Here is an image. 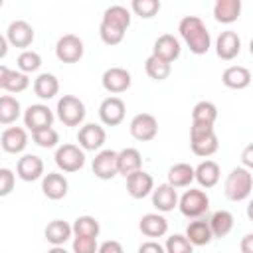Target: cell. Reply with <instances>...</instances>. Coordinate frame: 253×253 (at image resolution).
<instances>
[{"mask_svg":"<svg viewBox=\"0 0 253 253\" xmlns=\"http://www.w3.org/2000/svg\"><path fill=\"white\" fill-rule=\"evenodd\" d=\"M22 113L20 101L12 95H2L0 97V123L2 125H10L14 123Z\"/></svg>","mask_w":253,"mask_h":253,"instance_id":"obj_35","label":"cell"},{"mask_svg":"<svg viewBox=\"0 0 253 253\" xmlns=\"http://www.w3.org/2000/svg\"><path fill=\"white\" fill-rule=\"evenodd\" d=\"M16 65H18V69H20L22 73L28 75V73L40 69V65H42V57H40V53L34 51V49H24V51L18 55Z\"/></svg>","mask_w":253,"mask_h":253,"instance_id":"obj_38","label":"cell"},{"mask_svg":"<svg viewBox=\"0 0 253 253\" xmlns=\"http://www.w3.org/2000/svg\"><path fill=\"white\" fill-rule=\"evenodd\" d=\"M144 69H146V75H148L150 79H154V81H164V79L170 75V71H172L170 63L158 59L156 55L146 57V61H144Z\"/></svg>","mask_w":253,"mask_h":253,"instance_id":"obj_37","label":"cell"},{"mask_svg":"<svg viewBox=\"0 0 253 253\" xmlns=\"http://www.w3.org/2000/svg\"><path fill=\"white\" fill-rule=\"evenodd\" d=\"M138 229L146 237H162L168 231V221L160 213H146V215L140 217Z\"/></svg>","mask_w":253,"mask_h":253,"instance_id":"obj_28","label":"cell"},{"mask_svg":"<svg viewBox=\"0 0 253 253\" xmlns=\"http://www.w3.org/2000/svg\"><path fill=\"white\" fill-rule=\"evenodd\" d=\"M249 51H251V55H253V38H251V42H249Z\"/></svg>","mask_w":253,"mask_h":253,"instance_id":"obj_51","label":"cell"},{"mask_svg":"<svg viewBox=\"0 0 253 253\" xmlns=\"http://www.w3.org/2000/svg\"><path fill=\"white\" fill-rule=\"evenodd\" d=\"M97 237H75L73 239V253H97Z\"/></svg>","mask_w":253,"mask_h":253,"instance_id":"obj_42","label":"cell"},{"mask_svg":"<svg viewBox=\"0 0 253 253\" xmlns=\"http://www.w3.org/2000/svg\"><path fill=\"white\" fill-rule=\"evenodd\" d=\"M45 239L51 243V245H63L69 237H71V233H73V225H69L67 221H63V219H53V221H49L47 225H45Z\"/></svg>","mask_w":253,"mask_h":253,"instance_id":"obj_32","label":"cell"},{"mask_svg":"<svg viewBox=\"0 0 253 253\" xmlns=\"http://www.w3.org/2000/svg\"><path fill=\"white\" fill-rule=\"evenodd\" d=\"M101 83H103L105 91L117 95V93H123L130 87V73L125 67H109L103 73Z\"/></svg>","mask_w":253,"mask_h":253,"instance_id":"obj_15","label":"cell"},{"mask_svg":"<svg viewBox=\"0 0 253 253\" xmlns=\"http://www.w3.org/2000/svg\"><path fill=\"white\" fill-rule=\"evenodd\" d=\"M83 51H85L83 42L75 34H65L55 43V55L63 63H75V61H79L83 57Z\"/></svg>","mask_w":253,"mask_h":253,"instance_id":"obj_8","label":"cell"},{"mask_svg":"<svg viewBox=\"0 0 253 253\" xmlns=\"http://www.w3.org/2000/svg\"><path fill=\"white\" fill-rule=\"evenodd\" d=\"M251 190H253V174H251V170H247L245 166H237L227 174L225 186H223V192H225L227 200L241 202V200L249 198Z\"/></svg>","mask_w":253,"mask_h":253,"instance_id":"obj_4","label":"cell"},{"mask_svg":"<svg viewBox=\"0 0 253 253\" xmlns=\"http://www.w3.org/2000/svg\"><path fill=\"white\" fill-rule=\"evenodd\" d=\"M97 253H125V251H123V245L119 241L109 239V241H105V243L99 245V251Z\"/></svg>","mask_w":253,"mask_h":253,"instance_id":"obj_44","label":"cell"},{"mask_svg":"<svg viewBox=\"0 0 253 253\" xmlns=\"http://www.w3.org/2000/svg\"><path fill=\"white\" fill-rule=\"evenodd\" d=\"M219 164L213 160H204L196 166V180L202 188H213L219 182Z\"/></svg>","mask_w":253,"mask_h":253,"instance_id":"obj_31","label":"cell"},{"mask_svg":"<svg viewBox=\"0 0 253 253\" xmlns=\"http://www.w3.org/2000/svg\"><path fill=\"white\" fill-rule=\"evenodd\" d=\"M247 217L253 221V200L249 202V206H247Z\"/></svg>","mask_w":253,"mask_h":253,"instance_id":"obj_50","label":"cell"},{"mask_svg":"<svg viewBox=\"0 0 253 253\" xmlns=\"http://www.w3.org/2000/svg\"><path fill=\"white\" fill-rule=\"evenodd\" d=\"M241 51V40L233 30H225L217 36L215 40V53L219 59L231 61L233 57H237Z\"/></svg>","mask_w":253,"mask_h":253,"instance_id":"obj_14","label":"cell"},{"mask_svg":"<svg viewBox=\"0 0 253 253\" xmlns=\"http://www.w3.org/2000/svg\"><path fill=\"white\" fill-rule=\"evenodd\" d=\"M215 119H217V107L211 101H200V103L194 105V109H192V123L211 125L213 126Z\"/></svg>","mask_w":253,"mask_h":253,"instance_id":"obj_33","label":"cell"},{"mask_svg":"<svg viewBox=\"0 0 253 253\" xmlns=\"http://www.w3.org/2000/svg\"><path fill=\"white\" fill-rule=\"evenodd\" d=\"M239 249H241V253H253V233H247L241 237Z\"/></svg>","mask_w":253,"mask_h":253,"instance_id":"obj_47","label":"cell"},{"mask_svg":"<svg viewBox=\"0 0 253 253\" xmlns=\"http://www.w3.org/2000/svg\"><path fill=\"white\" fill-rule=\"evenodd\" d=\"M210 227L213 237H225L231 229H233V215L227 210H217L211 217H210Z\"/></svg>","mask_w":253,"mask_h":253,"instance_id":"obj_34","label":"cell"},{"mask_svg":"<svg viewBox=\"0 0 253 253\" xmlns=\"http://www.w3.org/2000/svg\"><path fill=\"white\" fill-rule=\"evenodd\" d=\"M190 146H192V152L196 156H202V158H208L213 152H217L219 142H217L213 126L192 123V126H190Z\"/></svg>","mask_w":253,"mask_h":253,"instance_id":"obj_3","label":"cell"},{"mask_svg":"<svg viewBox=\"0 0 253 253\" xmlns=\"http://www.w3.org/2000/svg\"><path fill=\"white\" fill-rule=\"evenodd\" d=\"M152 55H156L158 59L172 63L180 57V42L172 36V34H162L156 38L154 45H152Z\"/></svg>","mask_w":253,"mask_h":253,"instance_id":"obj_16","label":"cell"},{"mask_svg":"<svg viewBox=\"0 0 253 253\" xmlns=\"http://www.w3.org/2000/svg\"><path fill=\"white\" fill-rule=\"evenodd\" d=\"M34 28L26 20H14L6 30V40L14 47H28L34 42Z\"/></svg>","mask_w":253,"mask_h":253,"instance_id":"obj_17","label":"cell"},{"mask_svg":"<svg viewBox=\"0 0 253 253\" xmlns=\"http://www.w3.org/2000/svg\"><path fill=\"white\" fill-rule=\"evenodd\" d=\"M138 253H166V249L158 241H144L138 247Z\"/></svg>","mask_w":253,"mask_h":253,"instance_id":"obj_45","label":"cell"},{"mask_svg":"<svg viewBox=\"0 0 253 253\" xmlns=\"http://www.w3.org/2000/svg\"><path fill=\"white\" fill-rule=\"evenodd\" d=\"M142 156L136 148L128 146V148H123L119 152V174H123L125 178H128L130 174L142 170Z\"/></svg>","mask_w":253,"mask_h":253,"instance_id":"obj_29","label":"cell"},{"mask_svg":"<svg viewBox=\"0 0 253 253\" xmlns=\"http://www.w3.org/2000/svg\"><path fill=\"white\" fill-rule=\"evenodd\" d=\"M67 178L59 172H49L43 176L42 180V190H43V196L49 198V200H61L67 196Z\"/></svg>","mask_w":253,"mask_h":253,"instance_id":"obj_22","label":"cell"},{"mask_svg":"<svg viewBox=\"0 0 253 253\" xmlns=\"http://www.w3.org/2000/svg\"><path fill=\"white\" fill-rule=\"evenodd\" d=\"M166 253H194V245L188 241L186 235H180V233H174L166 239V245H164Z\"/></svg>","mask_w":253,"mask_h":253,"instance_id":"obj_39","label":"cell"},{"mask_svg":"<svg viewBox=\"0 0 253 253\" xmlns=\"http://www.w3.org/2000/svg\"><path fill=\"white\" fill-rule=\"evenodd\" d=\"M130 8L140 18H152L160 10V2L158 0H132Z\"/></svg>","mask_w":253,"mask_h":253,"instance_id":"obj_40","label":"cell"},{"mask_svg":"<svg viewBox=\"0 0 253 253\" xmlns=\"http://www.w3.org/2000/svg\"><path fill=\"white\" fill-rule=\"evenodd\" d=\"M47 253H69V251H65V249H63V245H53Z\"/></svg>","mask_w":253,"mask_h":253,"instance_id":"obj_49","label":"cell"},{"mask_svg":"<svg viewBox=\"0 0 253 253\" xmlns=\"http://www.w3.org/2000/svg\"><path fill=\"white\" fill-rule=\"evenodd\" d=\"M126 190L134 200H142V198H146L148 194L154 192V180L148 172L138 170V172H134L126 178Z\"/></svg>","mask_w":253,"mask_h":253,"instance_id":"obj_18","label":"cell"},{"mask_svg":"<svg viewBox=\"0 0 253 253\" xmlns=\"http://www.w3.org/2000/svg\"><path fill=\"white\" fill-rule=\"evenodd\" d=\"M0 144H2V148L6 152L18 154L28 146V132L22 126H8V128L2 130Z\"/></svg>","mask_w":253,"mask_h":253,"instance_id":"obj_19","label":"cell"},{"mask_svg":"<svg viewBox=\"0 0 253 253\" xmlns=\"http://www.w3.org/2000/svg\"><path fill=\"white\" fill-rule=\"evenodd\" d=\"M0 87L10 93H22L30 87V79L22 71L8 69L6 65H0Z\"/></svg>","mask_w":253,"mask_h":253,"instance_id":"obj_21","label":"cell"},{"mask_svg":"<svg viewBox=\"0 0 253 253\" xmlns=\"http://www.w3.org/2000/svg\"><path fill=\"white\" fill-rule=\"evenodd\" d=\"M105 138H107V132L103 126L95 125V123H87L79 128L77 132V142L83 150H99L103 144H105Z\"/></svg>","mask_w":253,"mask_h":253,"instance_id":"obj_13","label":"cell"},{"mask_svg":"<svg viewBox=\"0 0 253 253\" xmlns=\"http://www.w3.org/2000/svg\"><path fill=\"white\" fill-rule=\"evenodd\" d=\"M32 138L42 148H53L59 142V134H57V130L53 126L43 128V130H38V132H32Z\"/></svg>","mask_w":253,"mask_h":253,"instance_id":"obj_41","label":"cell"},{"mask_svg":"<svg viewBox=\"0 0 253 253\" xmlns=\"http://www.w3.org/2000/svg\"><path fill=\"white\" fill-rule=\"evenodd\" d=\"M221 81L229 89H245L251 83V71L243 65H231L221 73Z\"/></svg>","mask_w":253,"mask_h":253,"instance_id":"obj_25","label":"cell"},{"mask_svg":"<svg viewBox=\"0 0 253 253\" xmlns=\"http://www.w3.org/2000/svg\"><path fill=\"white\" fill-rule=\"evenodd\" d=\"M99 231H101V225L93 215H79L73 221V235L75 237H97Z\"/></svg>","mask_w":253,"mask_h":253,"instance_id":"obj_36","label":"cell"},{"mask_svg":"<svg viewBox=\"0 0 253 253\" xmlns=\"http://www.w3.org/2000/svg\"><path fill=\"white\" fill-rule=\"evenodd\" d=\"M126 113V105L121 97H107L99 107V119L107 126H117L123 123Z\"/></svg>","mask_w":253,"mask_h":253,"instance_id":"obj_12","label":"cell"},{"mask_svg":"<svg viewBox=\"0 0 253 253\" xmlns=\"http://www.w3.org/2000/svg\"><path fill=\"white\" fill-rule=\"evenodd\" d=\"M55 164L63 172H77L85 164V152L77 144H61L55 150Z\"/></svg>","mask_w":253,"mask_h":253,"instance_id":"obj_7","label":"cell"},{"mask_svg":"<svg viewBox=\"0 0 253 253\" xmlns=\"http://www.w3.org/2000/svg\"><path fill=\"white\" fill-rule=\"evenodd\" d=\"M6 43H8V40L2 36V38H0V57H6V49H8Z\"/></svg>","mask_w":253,"mask_h":253,"instance_id":"obj_48","label":"cell"},{"mask_svg":"<svg viewBox=\"0 0 253 253\" xmlns=\"http://www.w3.org/2000/svg\"><path fill=\"white\" fill-rule=\"evenodd\" d=\"M53 123V113L47 105H30L26 111H24V125L32 130V132H38V130H43V128H49Z\"/></svg>","mask_w":253,"mask_h":253,"instance_id":"obj_10","label":"cell"},{"mask_svg":"<svg viewBox=\"0 0 253 253\" xmlns=\"http://www.w3.org/2000/svg\"><path fill=\"white\" fill-rule=\"evenodd\" d=\"M16 176L8 168H0V196H8L14 190Z\"/></svg>","mask_w":253,"mask_h":253,"instance_id":"obj_43","label":"cell"},{"mask_svg":"<svg viewBox=\"0 0 253 253\" xmlns=\"http://www.w3.org/2000/svg\"><path fill=\"white\" fill-rule=\"evenodd\" d=\"M128 26H130V12L125 6L115 4V6H109L105 10L101 26H99V36H101L103 43L117 45L123 42Z\"/></svg>","mask_w":253,"mask_h":253,"instance_id":"obj_1","label":"cell"},{"mask_svg":"<svg viewBox=\"0 0 253 253\" xmlns=\"http://www.w3.org/2000/svg\"><path fill=\"white\" fill-rule=\"evenodd\" d=\"M128 128H130V134H132L136 140L148 142V140H152V138L158 134V121H156V117L150 115V113H138V115L132 117Z\"/></svg>","mask_w":253,"mask_h":253,"instance_id":"obj_9","label":"cell"},{"mask_svg":"<svg viewBox=\"0 0 253 253\" xmlns=\"http://www.w3.org/2000/svg\"><path fill=\"white\" fill-rule=\"evenodd\" d=\"M241 14V0H217L213 4V18L219 24H233Z\"/></svg>","mask_w":253,"mask_h":253,"instance_id":"obj_27","label":"cell"},{"mask_svg":"<svg viewBox=\"0 0 253 253\" xmlns=\"http://www.w3.org/2000/svg\"><path fill=\"white\" fill-rule=\"evenodd\" d=\"M57 119L65 126H79L85 119V103L75 95H63L57 101Z\"/></svg>","mask_w":253,"mask_h":253,"instance_id":"obj_5","label":"cell"},{"mask_svg":"<svg viewBox=\"0 0 253 253\" xmlns=\"http://www.w3.org/2000/svg\"><path fill=\"white\" fill-rule=\"evenodd\" d=\"M178 208L182 211V215L186 217H192V219H200L208 208H210V198L204 190H196V188H190L182 194L180 202H178Z\"/></svg>","mask_w":253,"mask_h":253,"instance_id":"obj_6","label":"cell"},{"mask_svg":"<svg viewBox=\"0 0 253 253\" xmlns=\"http://www.w3.org/2000/svg\"><path fill=\"white\" fill-rule=\"evenodd\" d=\"M16 172L24 182H34L43 174V160L36 154H24L22 158H18Z\"/></svg>","mask_w":253,"mask_h":253,"instance_id":"obj_20","label":"cell"},{"mask_svg":"<svg viewBox=\"0 0 253 253\" xmlns=\"http://www.w3.org/2000/svg\"><path fill=\"white\" fill-rule=\"evenodd\" d=\"M186 237L192 245H208L211 239H213V233H211V227H210V221L206 219H194L188 223L186 227Z\"/></svg>","mask_w":253,"mask_h":253,"instance_id":"obj_24","label":"cell"},{"mask_svg":"<svg viewBox=\"0 0 253 253\" xmlns=\"http://www.w3.org/2000/svg\"><path fill=\"white\" fill-rule=\"evenodd\" d=\"M93 174L101 180H111L119 174V152L115 150H101L93 158Z\"/></svg>","mask_w":253,"mask_h":253,"instance_id":"obj_11","label":"cell"},{"mask_svg":"<svg viewBox=\"0 0 253 253\" xmlns=\"http://www.w3.org/2000/svg\"><path fill=\"white\" fill-rule=\"evenodd\" d=\"M178 32L192 53H196V55L208 53V49L211 45V38H210L206 24L198 16H184L178 24Z\"/></svg>","mask_w":253,"mask_h":253,"instance_id":"obj_2","label":"cell"},{"mask_svg":"<svg viewBox=\"0 0 253 253\" xmlns=\"http://www.w3.org/2000/svg\"><path fill=\"white\" fill-rule=\"evenodd\" d=\"M59 91V81L53 73H40L36 79H34V93L43 99V101H49L57 95Z\"/></svg>","mask_w":253,"mask_h":253,"instance_id":"obj_30","label":"cell"},{"mask_svg":"<svg viewBox=\"0 0 253 253\" xmlns=\"http://www.w3.org/2000/svg\"><path fill=\"white\" fill-rule=\"evenodd\" d=\"M194 180H196V168H192L188 162H178L168 170V184L172 188H186Z\"/></svg>","mask_w":253,"mask_h":253,"instance_id":"obj_26","label":"cell"},{"mask_svg":"<svg viewBox=\"0 0 253 253\" xmlns=\"http://www.w3.org/2000/svg\"><path fill=\"white\" fill-rule=\"evenodd\" d=\"M178 194H176V188H172L170 184H160L158 188H154L152 192V206L166 213V211H172L176 206H178Z\"/></svg>","mask_w":253,"mask_h":253,"instance_id":"obj_23","label":"cell"},{"mask_svg":"<svg viewBox=\"0 0 253 253\" xmlns=\"http://www.w3.org/2000/svg\"><path fill=\"white\" fill-rule=\"evenodd\" d=\"M241 162H243V166H245L247 170H253V142L243 148V152H241Z\"/></svg>","mask_w":253,"mask_h":253,"instance_id":"obj_46","label":"cell"}]
</instances>
